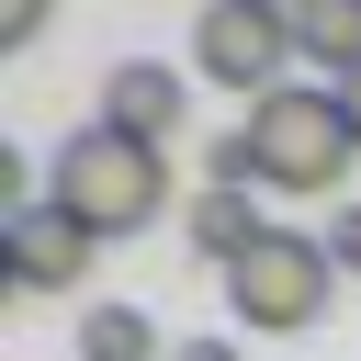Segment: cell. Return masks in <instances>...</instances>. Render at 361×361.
I'll return each mask as SVG.
<instances>
[{
  "label": "cell",
  "instance_id": "1",
  "mask_svg": "<svg viewBox=\"0 0 361 361\" xmlns=\"http://www.w3.org/2000/svg\"><path fill=\"white\" fill-rule=\"evenodd\" d=\"M45 203L79 214L90 237H135V226L169 214V147L113 135V124H79V135L56 147V169H45Z\"/></svg>",
  "mask_w": 361,
  "mask_h": 361
},
{
  "label": "cell",
  "instance_id": "2",
  "mask_svg": "<svg viewBox=\"0 0 361 361\" xmlns=\"http://www.w3.org/2000/svg\"><path fill=\"white\" fill-rule=\"evenodd\" d=\"M248 158H259V192H293V203H327V192H350V169H361V135H350V113H338V90H271V102H248Z\"/></svg>",
  "mask_w": 361,
  "mask_h": 361
},
{
  "label": "cell",
  "instance_id": "3",
  "mask_svg": "<svg viewBox=\"0 0 361 361\" xmlns=\"http://www.w3.org/2000/svg\"><path fill=\"white\" fill-rule=\"evenodd\" d=\"M226 305H237V327H259V338H305V327L338 305V259H327V237L271 226V237L226 271Z\"/></svg>",
  "mask_w": 361,
  "mask_h": 361
},
{
  "label": "cell",
  "instance_id": "4",
  "mask_svg": "<svg viewBox=\"0 0 361 361\" xmlns=\"http://www.w3.org/2000/svg\"><path fill=\"white\" fill-rule=\"evenodd\" d=\"M282 68H293V23H282V11H248V0H203V11H192V79H203V90L271 102Z\"/></svg>",
  "mask_w": 361,
  "mask_h": 361
},
{
  "label": "cell",
  "instance_id": "5",
  "mask_svg": "<svg viewBox=\"0 0 361 361\" xmlns=\"http://www.w3.org/2000/svg\"><path fill=\"white\" fill-rule=\"evenodd\" d=\"M90 226L79 214H56V203H23L11 214V237H0V271H11V293H68L79 271H90Z\"/></svg>",
  "mask_w": 361,
  "mask_h": 361
},
{
  "label": "cell",
  "instance_id": "6",
  "mask_svg": "<svg viewBox=\"0 0 361 361\" xmlns=\"http://www.w3.org/2000/svg\"><path fill=\"white\" fill-rule=\"evenodd\" d=\"M90 124H113V135H147V147H169V135L192 124V90H180V68H158V56H124V68L102 79Z\"/></svg>",
  "mask_w": 361,
  "mask_h": 361
},
{
  "label": "cell",
  "instance_id": "7",
  "mask_svg": "<svg viewBox=\"0 0 361 361\" xmlns=\"http://www.w3.org/2000/svg\"><path fill=\"white\" fill-rule=\"evenodd\" d=\"M282 23H293V68H316L327 90L361 79V0H293Z\"/></svg>",
  "mask_w": 361,
  "mask_h": 361
},
{
  "label": "cell",
  "instance_id": "8",
  "mask_svg": "<svg viewBox=\"0 0 361 361\" xmlns=\"http://www.w3.org/2000/svg\"><path fill=\"white\" fill-rule=\"evenodd\" d=\"M180 237L214 259V271H237L271 226H259V192H192V214H180Z\"/></svg>",
  "mask_w": 361,
  "mask_h": 361
},
{
  "label": "cell",
  "instance_id": "9",
  "mask_svg": "<svg viewBox=\"0 0 361 361\" xmlns=\"http://www.w3.org/2000/svg\"><path fill=\"white\" fill-rule=\"evenodd\" d=\"M79 361H169V350H158V316L147 305H90L79 316Z\"/></svg>",
  "mask_w": 361,
  "mask_h": 361
},
{
  "label": "cell",
  "instance_id": "10",
  "mask_svg": "<svg viewBox=\"0 0 361 361\" xmlns=\"http://www.w3.org/2000/svg\"><path fill=\"white\" fill-rule=\"evenodd\" d=\"M203 192H259V158H248V135H214V147H203Z\"/></svg>",
  "mask_w": 361,
  "mask_h": 361
},
{
  "label": "cell",
  "instance_id": "11",
  "mask_svg": "<svg viewBox=\"0 0 361 361\" xmlns=\"http://www.w3.org/2000/svg\"><path fill=\"white\" fill-rule=\"evenodd\" d=\"M327 259H338V271H361V203H338V214H327Z\"/></svg>",
  "mask_w": 361,
  "mask_h": 361
},
{
  "label": "cell",
  "instance_id": "12",
  "mask_svg": "<svg viewBox=\"0 0 361 361\" xmlns=\"http://www.w3.org/2000/svg\"><path fill=\"white\" fill-rule=\"evenodd\" d=\"M45 11H56V0H0V45H34V34H45Z\"/></svg>",
  "mask_w": 361,
  "mask_h": 361
},
{
  "label": "cell",
  "instance_id": "13",
  "mask_svg": "<svg viewBox=\"0 0 361 361\" xmlns=\"http://www.w3.org/2000/svg\"><path fill=\"white\" fill-rule=\"evenodd\" d=\"M169 361H237V338H180Z\"/></svg>",
  "mask_w": 361,
  "mask_h": 361
},
{
  "label": "cell",
  "instance_id": "14",
  "mask_svg": "<svg viewBox=\"0 0 361 361\" xmlns=\"http://www.w3.org/2000/svg\"><path fill=\"white\" fill-rule=\"evenodd\" d=\"M338 113H350V135H361V79H338Z\"/></svg>",
  "mask_w": 361,
  "mask_h": 361
},
{
  "label": "cell",
  "instance_id": "15",
  "mask_svg": "<svg viewBox=\"0 0 361 361\" xmlns=\"http://www.w3.org/2000/svg\"><path fill=\"white\" fill-rule=\"evenodd\" d=\"M248 11H293V0H248Z\"/></svg>",
  "mask_w": 361,
  "mask_h": 361
}]
</instances>
